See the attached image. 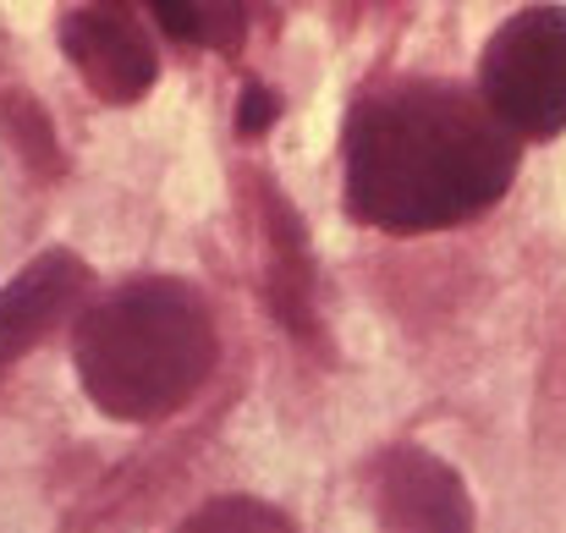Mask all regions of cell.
<instances>
[{
	"label": "cell",
	"mask_w": 566,
	"mask_h": 533,
	"mask_svg": "<svg viewBox=\"0 0 566 533\" xmlns=\"http://www.w3.org/2000/svg\"><path fill=\"white\" fill-rule=\"evenodd\" d=\"M523 144L451 77H396L347 116V209L390 237L451 231L506 198Z\"/></svg>",
	"instance_id": "cell-1"
},
{
	"label": "cell",
	"mask_w": 566,
	"mask_h": 533,
	"mask_svg": "<svg viewBox=\"0 0 566 533\" xmlns=\"http://www.w3.org/2000/svg\"><path fill=\"white\" fill-rule=\"evenodd\" d=\"M220 357L214 314L198 286L144 275L88 303L72 331V363L105 418L155 424L188 407Z\"/></svg>",
	"instance_id": "cell-2"
},
{
	"label": "cell",
	"mask_w": 566,
	"mask_h": 533,
	"mask_svg": "<svg viewBox=\"0 0 566 533\" xmlns=\"http://www.w3.org/2000/svg\"><path fill=\"white\" fill-rule=\"evenodd\" d=\"M479 100L517 144L566 133V6H528L506 17L479 61Z\"/></svg>",
	"instance_id": "cell-3"
},
{
	"label": "cell",
	"mask_w": 566,
	"mask_h": 533,
	"mask_svg": "<svg viewBox=\"0 0 566 533\" xmlns=\"http://www.w3.org/2000/svg\"><path fill=\"white\" fill-rule=\"evenodd\" d=\"M379 533H473V501L451 462L423 446H390L375 462Z\"/></svg>",
	"instance_id": "cell-4"
},
{
	"label": "cell",
	"mask_w": 566,
	"mask_h": 533,
	"mask_svg": "<svg viewBox=\"0 0 566 533\" xmlns=\"http://www.w3.org/2000/svg\"><path fill=\"white\" fill-rule=\"evenodd\" d=\"M61 44H66L72 66L83 72V83L111 105H133L160 77V55H155L133 6H77V11H66Z\"/></svg>",
	"instance_id": "cell-5"
},
{
	"label": "cell",
	"mask_w": 566,
	"mask_h": 533,
	"mask_svg": "<svg viewBox=\"0 0 566 533\" xmlns=\"http://www.w3.org/2000/svg\"><path fill=\"white\" fill-rule=\"evenodd\" d=\"M88 292V264L66 248L39 253L22 275L0 286V379L22 353H33Z\"/></svg>",
	"instance_id": "cell-6"
},
{
	"label": "cell",
	"mask_w": 566,
	"mask_h": 533,
	"mask_svg": "<svg viewBox=\"0 0 566 533\" xmlns=\"http://www.w3.org/2000/svg\"><path fill=\"white\" fill-rule=\"evenodd\" d=\"M264 209H270V292H275V320L292 325V331H314V303H308V253H303V226L292 215V203H281L275 192H264Z\"/></svg>",
	"instance_id": "cell-7"
},
{
	"label": "cell",
	"mask_w": 566,
	"mask_h": 533,
	"mask_svg": "<svg viewBox=\"0 0 566 533\" xmlns=\"http://www.w3.org/2000/svg\"><path fill=\"white\" fill-rule=\"evenodd\" d=\"M149 17H155L160 33H171L182 44H203V50H231L248 33V17L237 6H177V0H166Z\"/></svg>",
	"instance_id": "cell-8"
},
{
	"label": "cell",
	"mask_w": 566,
	"mask_h": 533,
	"mask_svg": "<svg viewBox=\"0 0 566 533\" xmlns=\"http://www.w3.org/2000/svg\"><path fill=\"white\" fill-rule=\"evenodd\" d=\"M171 533H297L275 506L248 501V495H220L209 506H198L192 518H182Z\"/></svg>",
	"instance_id": "cell-9"
},
{
	"label": "cell",
	"mask_w": 566,
	"mask_h": 533,
	"mask_svg": "<svg viewBox=\"0 0 566 533\" xmlns=\"http://www.w3.org/2000/svg\"><path fill=\"white\" fill-rule=\"evenodd\" d=\"M0 116H6V127H11V144H17V155L22 160H33L44 177H55L61 171V155H55V133H50V122H44V111L28 100V94H6L0 100Z\"/></svg>",
	"instance_id": "cell-10"
},
{
	"label": "cell",
	"mask_w": 566,
	"mask_h": 533,
	"mask_svg": "<svg viewBox=\"0 0 566 533\" xmlns=\"http://www.w3.org/2000/svg\"><path fill=\"white\" fill-rule=\"evenodd\" d=\"M270 116H275L270 88H264V83H248V94H242V105H237V127H242V138L264 133V127H270Z\"/></svg>",
	"instance_id": "cell-11"
}]
</instances>
